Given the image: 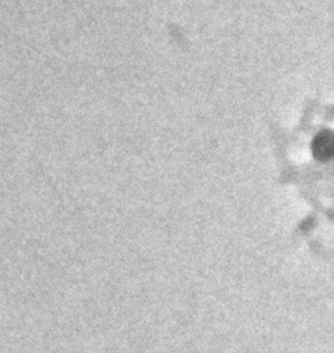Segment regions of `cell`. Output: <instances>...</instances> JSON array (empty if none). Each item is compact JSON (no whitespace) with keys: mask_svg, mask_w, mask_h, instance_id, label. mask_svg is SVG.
<instances>
[{"mask_svg":"<svg viewBox=\"0 0 334 353\" xmlns=\"http://www.w3.org/2000/svg\"><path fill=\"white\" fill-rule=\"evenodd\" d=\"M332 135L329 133H322L316 137L315 144H314V151L319 159L328 160L332 157Z\"/></svg>","mask_w":334,"mask_h":353,"instance_id":"6da1fadb","label":"cell"}]
</instances>
